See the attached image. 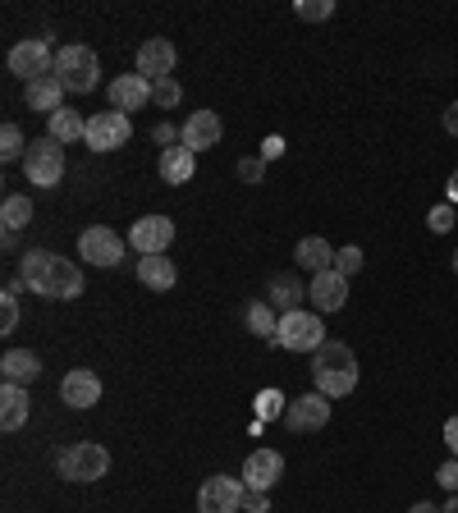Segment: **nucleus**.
Instances as JSON below:
<instances>
[{"label":"nucleus","instance_id":"obj_8","mask_svg":"<svg viewBox=\"0 0 458 513\" xmlns=\"http://www.w3.org/2000/svg\"><path fill=\"white\" fill-rule=\"evenodd\" d=\"M133 138V124H129V115H120V110H97L88 120V147L92 152H120L124 142Z\"/></svg>","mask_w":458,"mask_h":513},{"label":"nucleus","instance_id":"obj_37","mask_svg":"<svg viewBox=\"0 0 458 513\" xmlns=\"http://www.w3.org/2000/svg\"><path fill=\"white\" fill-rule=\"evenodd\" d=\"M426 220H431V230H436V234H449V230H454V211H449V207H436Z\"/></svg>","mask_w":458,"mask_h":513},{"label":"nucleus","instance_id":"obj_39","mask_svg":"<svg viewBox=\"0 0 458 513\" xmlns=\"http://www.w3.org/2000/svg\"><path fill=\"white\" fill-rule=\"evenodd\" d=\"M275 156H284V138H275L271 133V138L262 142V161H275Z\"/></svg>","mask_w":458,"mask_h":513},{"label":"nucleus","instance_id":"obj_4","mask_svg":"<svg viewBox=\"0 0 458 513\" xmlns=\"http://www.w3.org/2000/svg\"><path fill=\"white\" fill-rule=\"evenodd\" d=\"M275 344L289 353H317L326 344V326H321V312H284L280 330H275Z\"/></svg>","mask_w":458,"mask_h":513},{"label":"nucleus","instance_id":"obj_35","mask_svg":"<svg viewBox=\"0 0 458 513\" xmlns=\"http://www.w3.org/2000/svg\"><path fill=\"white\" fill-rule=\"evenodd\" d=\"M239 175L248 179V184H262V179H266V161H262V156H243V161H239Z\"/></svg>","mask_w":458,"mask_h":513},{"label":"nucleus","instance_id":"obj_38","mask_svg":"<svg viewBox=\"0 0 458 513\" xmlns=\"http://www.w3.org/2000/svg\"><path fill=\"white\" fill-rule=\"evenodd\" d=\"M243 509L248 513H271V500H266V491H248L243 495Z\"/></svg>","mask_w":458,"mask_h":513},{"label":"nucleus","instance_id":"obj_3","mask_svg":"<svg viewBox=\"0 0 458 513\" xmlns=\"http://www.w3.org/2000/svg\"><path fill=\"white\" fill-rule=\"evenodd\" d=\"M55 78L65 83V92H92L101 83V60L92 46H60L55 51Z\"/></svg>","mask_w":458,"mask_h":513},{"label":"nucleus","instance_id":"obj_43","mask_svg":"<svg viewBox=\"0 0 458 513\" xmlns=\"http://www.w3.org/2000/svg\"><path fill=\"white\" fill-rule=\"evenodd\" d=\"M449 202H458V170L449 175Z\"/></svg>","mask_w":458,"mask_h":513},{"label":"nucleus","instance_id":"obj_10","mask_svg":"<svg viewBox=\"0 0 458 513\" xmlns=\"http://www.w3.org/2000/svg\"><path fill=\"white\" fill-rule=\"evenodd\" d=\"M243 495H248V486L239 477H207L197 491V513H239Z\"/></svg>","mask_w":458,"mask_h":513},{"label":"nucleus","instance_id":"obj_9","mask_svg":"<svg viewBox=\"0 0 458 513\" xmlns=\"http://www.w3.org/2000/svg\"><path fill=\"white\" fill-rule=\"evenodd\" d=\"M78 257L101 266V271H110V266L124 262V239L115 230H106V225H92V230L78 234Z\"/></svg>","mask_w":458,"mask_h":513},{"label":"nucleus","instance_id":"obj_16","mask_svg":"<svg viewBox=\"0 0 458 513\" xmlns=\"http://www.w3.org/2000/svg\"><path fill=\"white\" fill-rule=\"evenodd\" d=\"M106 97L120 115H129V110H142L147 101H152V83H147L142 74H120V78H110L106 83Z\"/></svg>","mask_w":458,"mask_h":513},{"label":"nucleus","instance_id":"obj_5","mask_svg":"<svg viewBox=\"0 0 458 513\" xmlns=\"http://www.w3.org/2000/svg\"><path fill=\"white\" fill-rule=\"evenodd\" d=\"M23 170H28V184L37 188H55L65 179V147L46 133V138L28 142V156H23Z\"/></svg>","mask_w":458,"mask_h":513},{"label":"nucleus","instance_id":"obj_32","mask_svg":"<svg viewBox=\"0 0 458 513\" xmlns=\"http://www.w3.org/2000/svg\"><path fill=\"white\" fill-rule=\"evenodd\" d=\"M294 10H298V19L321 23V19H330V14H335V0H298Z\"/></svg>","mask_w":458,"mask_h":513},{"label":"nucleus","instance_id":"obj_22","mask_svg":"<svg viewBox=\"0 0 458 513\" xmlns=\"http://www.w3.org/2000/svg\"><path fill=\"white\" fill-rule=\"evenodd\" d=\"M294 262L303 266V271L321 275V271H335V248H330L326 239H317V234H307V239H298L294 248Z\"/></svg>","mask_w":458,"mask_h":513},{"label":"nucleus","instance_id":"obj_40","mask_svg":"<svg viewBox=\"0 0 458 513\" xmlns=\"http://www.w3.org/2000/svg\"><path fill=\"white\" fill-rule=\"evenodd\" d=\"M445 445H449V454L458 459V417H449L445 422Z\"/></svg>","mask_w":458,"mask_h":513},{"label":"nucleus","instance_id":"obj_23","mask_svg":"<svg viewBox=\"0 0 458 513\" xmlns=\"http://www.w3.org/2000/svg\"><path fill=\"white\" fill-rule=\"evenodd\" d=\"M28 408H33L28 385H5V390H0V426H5V431H19V426L28 422Z\"/></svg>","mask_w":458,"mask_h":513},{"label":"nucleus","instance_id":"obj_28","mask_svg":"<svg viewBox=\"0 0 458 513\" xmlns=\"http://www.w3.org/2000/svg\"><path fill=\"white\" fill-rule=\"evenodd\" d=\"M0 220H5V230L19 234L23 225H33V202H28L23 193H10L5 202H0Z\"/></svg>","mask_w":458,"mask_h":513},{"label":"nucleus","instance_id":"obj_25","mask_svg":"<svg viewBox=\"0 0 458 513\" xmlns=\"http://www.w3.org/2000/svg\"><path fill=\"white\" fill-rule=\"evenodd\" d=\"M266 294H271V307L284 317V312H298V303L307 298V289L294 280V275H275V280L266 284Z\"/></svg>","mask_w":458,"mask_h":513},{"label":"nucleus","instance_id":"obj_2","mask_svg":"<svg viewBox=\"0 0 458 513\" xmlns=\"http://www.w3.org/2000/svg\"><path fill=\"white\" fill-rule=\"evenodd\" d=\"M312 376H317V390L326 399H344V394L358 390V353L344 339H326L312 353Z\"/></svg>","mask_w":458,"mask_h":513},{"label":"nucleus","instance_id":"obj_7","mask_svg":"<svg viewBox=\"0 0 458 513\" xmlns=\"http://www.w3.org/2000/svg\"><path fill=\"white\" fill-rule=\"evenodd\" d=\"M10 74H19L23 83H37V78L55 74V51L46 37H28V42L10 46Z\"/></svg>","mask_w":458,"mask_h":513},{"label":"nucleus","instance_id":"obj_45","mask_svg":"<svg viewBox=\"0 0 458 513\" xmlns=\"http://www.w3.org/2000/svg\"><path fill=\"white\" fill-rule=\"evenodd\" d=\"M440 513H458V495H449V504H445Z\"/></svg>","mask_w":458,"mask_h":513},{"label":"nucleus","instance_id":"obj_14","mask_svg":"<svg viewBox=\"0 0 458 513\" xmlns=\"http://www.w3.org/2000/svg\"><path fill=\"white\" fill-rule=\"evenodd\" d=\"M280 477H284L280 449H252L248 463H243V486H248V491H271Z\"/></svg>","mask_w":458,"mask_h":513},{"label":"nucleus","instance_id":"obj_13","mask_svg":"<svg viewBox=\"0 0 458 513\" xmlns=\"http://www.w3.org/2000/svg\"><path fill=\"white\" fill-rule=\"evenodd\" d=\"M175 42H165V37H152V42L138 46V74L147 78V83H161V78H175Z\"/></svg>","mask_w":458,"mask_h":513},{"label":"nucleus","instance_id":"obj_17","mask_svg":"<svg viewBox=\"0 0 458 513\" xmlns=\"http://www.w3.org/2000/svg\"><path fill=\"white\" fill-rule=\"evenodd\" d=\"M307 298H312L317 312H339V307L349 303V280L339 271H321V275H312V284H307Z\"/></svg>","mask_w":458,"mask_h":513},{"label":"nucleus","instance_id":"obj_24","mask_svg":"<svg viewBox=\"0 0 458 513\" xmlns=\"http://www.w3.org/2000/svg\"><path fill=\"white\" fill-rule=\"evenodd\" d=\"M138 280L152 289V294H165V289H175L179 271L170 257H138Z\"/></svg>","mask_w":458,"mask_h":513},{"label":"nucleus","instance_id":"obj_11","mask_svg":"<svg viewBox=\"0 0 458 513\" xmlns=\"http://www.w3.org/2000/svg\"><path fill=\"white\" fill-rule=\"evenodd\" d=\"M129 243L142 252V257H165V248L175 243V220H170V216H142V220H133Z\"/></svg>","mask_w":458,"mask_h":513},{"label":"nucleus","instance_id":"obj_19","mask_svg":"<svg viewBox=\"0 0 458 513\" xmlns=\"http://www.w3.org/2000/svg\"><path fill=\"white\" fill-rule=\"evenodd\" d=\"M23 97H28V110H42L46 120H51L55 110H65V83L55 74H46L37 83H23Z\"/></svg>","mask_w":458,"mask_h":513},{"label":"nucleus","instance_id":"obj_6","mask_svg":"<svg viewBox=\"0 0 458 513\" xmlns=\"http://www.w3.org/2000/svg\"><path fill=\"white\" fill-rule=\"evenodd\" d=\"M110 472V454L106 445H92V440H78L60 454V477L65 481H101Z\"/></svg>","mask_w":458,"mask_h":513},{"label":"nucleus","instance_id":"obj_1","mask_svg":"<svg viewBox=\"0 0 458 513\" xmlns=\"http://www.w3.org/2000/svg\"><path fill=\"white\" fill-rule=\"evenodd\" d=\"M19 275H23V284L42 298H65L69 303V298L83 294V271H78L69 257H60V252H46V248L23 252Z\"/></svg>","mask_w":458,"mask_h":513},{"label":"nucleus","instance_id":"obj_15","mask_svg":"<svg viewBox=\"0 0 458 513\" xmlns=\"http://www.w3.org/2000/svg\"><path fill=\"white\" fill-rule=\"evenodd\" d=\"M225 138V124H220L216 110H197V115H188L184 129H179V142H184L188 152H207V147H216V142Z\"/></svg>","mask_w":458,"mask_h":513},{"label":"nucleus","instance_id":"obj_41","mask_svg":"<svg viewBox=\"0 0 458 513\" xmlns=\"http://www.w3.org/2000/svg\"><path fill=\"white\" fill-rule=\"evenodd\" d=\"M445 129H449V133H454V138H458V101H454V106L445 110Z\"/></svg>","mask_w":458,"mask_h":513},{"label":"nucleus","instance_id":"obj_20","mask_svg":"<svg viewBox=\"0 0 458 513\" xmlns=\"http://www.w3.org/2000/svg\"><path fill=\"white\" fill-rule=\"evenodd\" d=\"M0 376H5V385H33L42 376V358L28 349H10L0 358Z\"/></svg>","mask_w":458,"mask_h":513},{"label":"nucleus","instance_id":"obj_44","mask_svg":"<svg viewBox=\"0 0 458 513\" xmlns=\"http://www.w3.org/2000/svg\"><path fill=\"white\" fill-rule=\"evenodd\" d=\"M408 513H440V509H436V504H426V500H422V504H413Z\"/></svg>","mask_w":458,"mask_h":513},{"label":"nucleus","instance_id":"obj_46","mask_svg":"<svg viewBox=\"0 0 458 513\" xmlns=\"http://www.w3.org/2000/svg\"><path fill=\"white\" fill-rule=\"evenodd\" d=\"M454 275H458V252H454Z\"/></svg>","mask_w":458,"mask_h":513},{"label":"nucleus","instance_id":"obj_27","mask_svg":"<svg viewBox=\"0 0 458 513\" xmlns=\"http://www.w3.org/2000/svg\"><path fill=\"white\" fill-rule=\"evenodd\" d=\"M243 321H248V330H252L257 339H271V344H275V330H280V317H275V307H271V303H248Z\"/></svg>","mask_w":458,"mask_h":513},{"label":"nucleus","instance_id":"obj_18","mask_svg":"<svg viewBox=\"0 0 458 513\" xmlns=\"http://www.w3.org/2000/svg\"><path fill=\"white\" fill-rule=\"evenodd\" d=\"M60 399H65L69 408L101 404V376L88 372V367H74V372H65V381H60Z\"/></svg>","mask_w":458,"mask_h":513},{"label":"nucleus","instance_id":"obj_31","mask_svg":"<svg viewBox=\"0 0 458 513\" xmlns=\"http://www.w3.org/2000/svg\"><path fill=\"white\" fill-rule=\"evenodd\" d=\"M152 101L161 110H175L179 101H184V88H179L175 78H161V83H152Z\"/></svg>","mask_w":458,"mask_h":513},{"label":"nucleus","instance_id":"obj_12","mask_svg":"<svg viewBox=\"0 0 458 513\" xmlns=\"http://www.w3.org/2000/svg\"><path fill=\"white\" fill-rule=\"evenodd\" d=\"M326 422H330V399L321 390L298 394V399H289V408H284V426H289V431H321Z\"/></svg>","mask_w":458,"mask_h":513},{"label":"nucleus","instance_id":"obj_33","mask_svg":"<svg viewBox=\"0 0 458 513\" xmlns=\"http://www.w3.org/2000/svg\"><path fill=\"white\" fill-rule=\"evenodd\" d=\"M335 271L344 275V280H353V275L362 271V248H339L335 252Z\"/></svg>","mask_w":458,"mask_h":513},{"label":"nucleus","instance_id":"obj_34","mask_svg":"<svg viewBox=\"0 0 458 513\" xmlns=\"http://www.w3.org/2000/svg\"><path fill=\"white\" fill-rule=\"evenodd\" d=\"M257 413H262V422H271V417H284V399L275 390H266L262 399H257Z\"/></svg>","mask_w":458,"mask_h":513},{"label":"nucleus","instance_id":"obj_26","mask_svg":"<svg viewBox=\"0 0 458 513\" xmlns=\"http://www.w3.org/2000/svg\"><path fill=\"white\" fill-rule=\"evenodd\" d=\"M51 138L60 142V147H69V142L88 138V120L78 115V110H55L51 115Z\"/></svg>","mask_w":458,"mask_h":513},{"label":"nucleus","instance_id":"obj_29","mask_svg":"<svg viewBox=\"0 0 458 513\" xmlns=\"http://www.w3.org/2000/svg\"><path fill=\"white\" fill-rule=\"evenodd\" d=\"M23 156H28L23 129L19 124H5V129H0V161H23Z\"/></svg>","mask_w":458,"mask_h":513},{"label":"nucleus","instance_id":"obj_21","mask_svg":"<svg viewBox=\"0 0 458 513\" xmlns=\"http://www.w3.org/2000/svg\"><path fill=\"white\" fill-rule=\"evenodd\" d=\"M156 170H161V179H165L170 188H175V184H188V179H193V170H197V156L188 152L184 142H179V147H165L161 161H156Z\"/></svg>","mask_w":458,"mask_h":513},{"label":"nucleus","instance_id":"obj_30","mask_svg":"<svg viewBox=\"0 0 458 513\" xmlns=\"http://www.w3.org/2000/svg\"><path fill=\"white\" fill-rule=\"evenodd\" d=\"M19 289H23V280H10L5 284V294H0V326L5 330L19 326Z\"/></svg>","mask_w":458,"mask_h":513},{"label":"nucleus","instance_id":"obj_36","mask_svg":"<svg viewBox=\"0 0 458 513\" xmlns=\"http://www.w3.org/2000/svg\"><path fill=\"white\" fill-rule=\"evenodd\" d=\"M436 481L445 486L449 495H458V459H449V463H440V472H436Z\"/></svg>","mask_w":458,"mask_h":513},{"label":"nucleus","instance_id":"obj_42","mask_svg":"<svg viewBox=\"0 0 458 513\" xmlns=\"http://www.w3.org/2000/svg\"><path fill=\"white\" fill-rule=\"evenodd\" d=\"M156 142H165V147H170V142H175V129H170V124H156Z\"/></svg>","mask_w":458,"mask_h":513}]
</instances>
